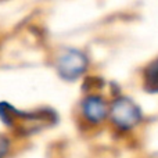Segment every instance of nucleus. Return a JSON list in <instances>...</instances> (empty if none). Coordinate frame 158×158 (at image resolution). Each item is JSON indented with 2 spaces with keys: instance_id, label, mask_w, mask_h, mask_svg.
Listing matches in <instances>:
<instances>
[{
  "instance_id": "obj_1",
  "label": "nucleus",
  "mask_w": 158,
  "mask_h": 158,
  "mask_svg": "<svg viewBox=\"0 0 158 158\" xmlns=\"http://www.w3.org/2000/svg\"><path fill=\"white\" fill-rule=\"evenodd\" d=\"M112 122L121 129H131L137 125L142 118L140 110L131 98L119 97L111 106Z\"/></svg>"
},
{
  "instance_id": "obj_2",
  "label": "nucleus",
  "mask_w": 158,
  "mask_h": 158,
  "mask_svg": "<svg viewBox=\"0 0 158 158\" xmlns=\"http://www.w3.org/2000/svg\"><path fill=\"white\" fill-rule=\"evenodd\" d=\"M87 68V57L82 52L75 49L67 50L57 61L58 74L67 81L79 78Z\"/></svg>"
},
{
  "instance_id": "obj_3",
  "label": "nucleus",
  "mask_w": 158,
  "mask_h": 158,
  "mask_svg": "<svg viewBox=\"0 0 158 158\" xmlns=\"http://www.w3.org/2000/svg\"><path fill=\"white\" fill-rule=\"evenodd\" d=\"M82 111H83L86 119H89L93 123H97L107 117L108 108L103 98L97 97V96H90V97L85 98L82 103Z\"/></svg>"
},
{
  "instance_id": "obj_4",
  "label": "nucleus",
  "mask_w": 158,
  "mask_h": 158,
  "mask_svg": "<svg viewBox=\"0 0 158 158\" xmlns=\"http://www.w3.org/2000/svg\"><path fill=\"white\" fill-rule=\"evenodd\" d=\"M144 85L148 92H158V58L146 68Z\"/></svg>"
},
{
  "instance_id": "obj_5",
  "label": "nucleus",
  "mask_w": 158,
  "mask_h": 158,
  "mask_svg": "<svg viewBox=\"0 0 158 158\" xmlns=\"http://www.w3.org/2000/svg\"><path fill=\"white\" fill-rule=\"evenodd\" d=\"M8 151V140L0 135V158H3Z\"/></svg>"
},
{
  "instance_id": "obj_6",
  "label": "nucleus",
  "mask_w": 158,
  "mask_h": 158,
  "mask_svg": "<svg viewBox=\"0 0 158 158\" xmlns=\"http://www.w3.org/2000/svg\"><path fill=\"white\" fill-rule=\"evenodd\" d=\"M157 158H158V157H157Z\"/></svg>"
}]
</instances>
